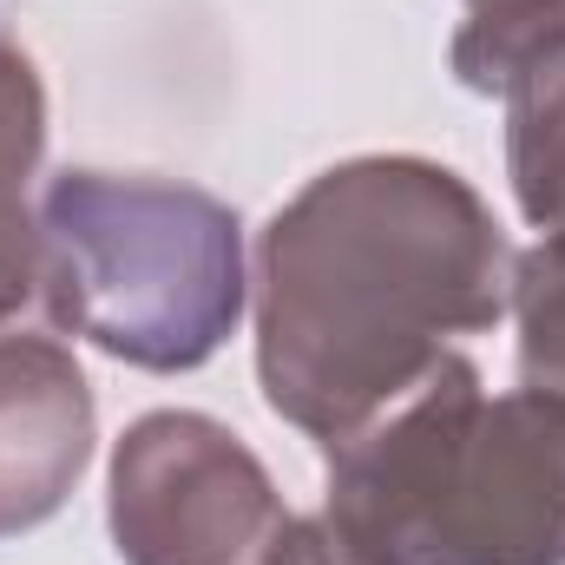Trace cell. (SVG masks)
Here are the masks:
<instances>
[{
  "label": "cell",
  "instance_id": "obj_9",
  "mask_svg": "<svg viewBox=\"0 0 565 565\" xmlns=\"http://www.w3.org/2000/svg\"><path fill=\"white\" fill-rule=\"evenodd\" d=\"M473 7H493V0H473Z\"/></svg>",
  "mask_w": 565,
  "mask_h": 565
},
{
  "label": "cell",
  "instance_id": "obj_1",
  "mask_svg": "<svg viewBox=\"0 0 565 565\" xmlns=\"http://www.w3.org/2000/svg\"><path fill=\"white\" fill-rule=\"evenodd\" d=\"M513 244L440 158L316 171L257 237V382L270 415L342 447L402 408L513 302Z\"/></svg>",
  "mask_w": 565,
  "mask_h": 565
},
{
  "label": "cell",
  "instance_id": "obj_6",
  "mask_svg": "<svg viewBox=\"0 0 565 565\" xmlns=\"http://www.w3.org/2000/svg\"><path fill=\"white\" fill-rule=\"evenodd\" d=\"M99 440L93 382L53 335H0V540L46 526Z\"/></svg>",
  "mask_w": 565,
  "mask_h": 565
},
{
  "label": "cell",
  "instance_id": "obj_7",
  "mask_svg": "<svg viewBox=\"0 0 565 565\" xmlns=\"http://www.w3.org/2000/svg\"><path fill=\"white\" fill-rule=\"evenodd\" d=\"M46 158V86L33 53L0 26V322L40 296V217L33 178Z\"/></svg>",
  "mask_w": 565,
  "mask_h": 565
},
{
  "label": "cell",
  "instance_id": "obj_5",
  "mask_svg": "<svg viewBox=\"0 0 565 565\" xmlns=\"http://www.w3.org/2000/svg\"><path fill=\"white\" fill-rule=\"evenodd\" d=\"M296 520L244 434L198 408H151L113 440L106 526L126 565H270Z\"/></svg>",
  "mask_w": 565,
  "mask_h": 565
},
{
  "label": "cell",
  "instance_id": "obj_2",
  "mask_svg": "<svg viewBox=\"0 0 565 565\" xmlns=\"http://www.w3.org/2000/svg\"><path fill=\"white\" fill-rule=\"evenodd\" d=\"M322 526L355 565H565V388L493 395L454 349L329 447Z\"/></svg>",
  "mask_w": 565,
  "mask_h": 565
},
{
  "label": "cell",
  "instance_id": "obj_4",
  "mask_svg": "<svg viewBox=\"0 0 565 565\" xmlns=\"http://www.w3.org/2000/svg\"><path fill=\"white\" fill-rule=\"evenodd\" d=\"M454 79L507 106V178L540 231L513 257L520 382L565 388V0H493L454 33Z\"/></svg>",
  "mask_w": 565,
  "mask_h": 565
},
{
  "label": "cell",
  "instance_id": "obj_8",
  "mask_svg": "<svg viewBox=\"0 0 565 565\" xmlns=\"http://www.w3.org/2000/svg\"><path fill=\"white\" fill-rule=\"evenodd\" d=\"M270 565H355V559L335 546V533H329V526H322V513H316V520H296L289 546H282Z\"/></svg>",
  "mask_w": 565,
  "mask_h": 565
},
{
  "label": "cell",
  "instance_id": "obj_3",
  "mask_svg": "<svg viewBox=\"0 0 565 565\" xmlns=\"http://www.w3.org/2000/svg\"><path fill=\"white\" fill-rule=\"evenodd\" d=\"M33 217L53 329L145 375H191L237 335L250 277L224 198L139 171H60Z\"/></svg>",
  "mask_w": 565,
  "mask_h": 565
}]
</instances>
